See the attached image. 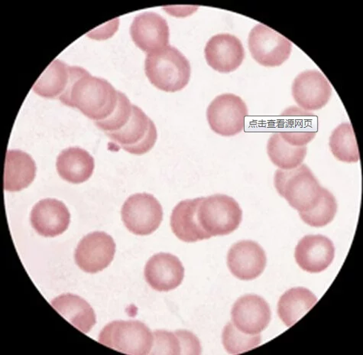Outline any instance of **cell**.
Wrapping results in <instances>:
<instances>
[{
    "mask_svg": "<svg viewBox=\"0 0 363 355\" xmlns=\"http://www.w3.org/2000/svg\"><path fill=\"white\" fill-rule=\"evenodd\" d=\"M307 152L306 146H291L282 140L279 132L274 133L268 141L267 153L269 159L279 170L296 169L305 160Z\"/></svg>",
    "mask_w": 363,
    "mask_h": 355,
    "instance_id": "obj_26",
    "label": "cell"
},
{
    "mask_svg": "<svg viewBox=\"0 0 363 355\" xmlns=\"http://www.w3.org/2000/svg\"><path fill=\"white\" fill-rule=\"evenodd\" d=\"M121 214L125 228L140 236L154 233L163 220L162 206L152 195L148 193L130 196L123 204Z\"/></svg>",
    "mask_w": 363,
    "mask_h": 355,
    "instance_id": "obj_7",
    "label": "cell"
},
{
    "mask_svg": "<svg viewBox=\"0 0 363 355\" xmlns=\"http://www.w3.org/2000/svg\"><path fill=\"white\" fill-rule=\"evenodd\" d=\"M337 212L335 197L328 190L323 188L320 200L315 209L307 212H299L303 222L313 228L325 226L335 219Z\"/></svg>",
    "mask_w": 363,
    "mask_h": 355,
    "instance_id": "obj_28",
    "label": "cell"
},
{
    "mask_svg": "<svg viewBox=\"0 0 363 355\" xmlns=\"http://www.w3.org/2000/svg\"><path fill=\"white\" fill-rule=\"evenodd\" d=\"M52 307L83 333L89 332L96 324V315L91 305L78 295H59L51 302Z\"/></svg>",
    "mask_w": 363,
    "mask_h": 355,
    "instance_id": "obj_23",
    "label": "cell"
},
{
    "mask_svg": "<svg viewBox=\"0 0 363 355\" xmlns=\"http://www.w3.org/2000/svg\"><path fill=\"white\" fill-rule=\"evenodd\" d=\"M294 258L300 268L311 273L327 270L335 258V246L325 236L307 235L298 244Z\"/></svg>",
    "mask_w": 363,
    "mask_h": 355,
    "instance_id": "obj_16",
    "label": "cell"
},
{
    "mask_svg": "<svg viewBox=\"0 0 363 355\" xmlns=\"http://www.w3.org/2000/svg\"><path fill=\"white\" fill-rule=\"evenodd\" d=\"M232 321L241 332L257 334L266 329L270 323L272 312L269 305L257 295H246L233 305Z\"/></svg>",
    "mask_w": 363,
    "mask_h": 355,
    "instance_id": "obj_15",
    "label": "cell"
},
{
    "mask_svg": "<svg viewBox=\"0 0 363 355\" xmlns=\"http://www.w3.org/2000/svg\"><path fill=\"white\" fill-rule=\"evenodd\" d=\"M184 277L182 263L171 253L155 254L145 265V280L157 291L169 292L179 288Z\"/></svg>",
    "mask_w": 363,
    "mask_h": 355,
    "instance_id": "obj_17",
    "label": "cell"
},
{
    "mask_svg": "<svg viewBox=\"0 0 363 355\" xmlns=\"http://www.w3.org/2000/svg\"><path fill=\"white\" fill-rule=\"evenodd\" d=\"M71 222L66 205L57 200L38 202L31 212V223L35 231L45 238H55L65 232Z\"/></svg>",
    "mask_w": 363,
    "mask_h": 355,
    "instance_id": "obj_19",
    "label": "cell"
},
{
    "mask_svg": "<svg viewBox=\"0 0 363 355\" xmlns=\"http://www.w3.org/2000/svg\"><path fill=\"white\" fill-rule=\"evenodd\" d=\"M153 338L150 354H183L179 330L174 332L155 331Z\"/></svg>",
    "mask_w": 363,
    "mask_h": 355,
    "instance_id": "obj_31",
    "label": "cell"
},
{
    "mask_svg": "<svg viewBox=\"0 0 363 355\" xmlns=\"http://www.w3.org/2000/svg\"><path fill=\"white\" fill-rule=\"evenodd\" d=\"M119 92L105 79L91 75L82 67L72 66V81L59 98L66 106L77 108L89 119L96 121L111 116L118 104Z\"/></svg>",
    "mask_w": 363,
    "mask_h": 355,
    "instance_id": "obj_1",
    "label": "cell"
},
{
    "mask_svg": "<svg viewBox=\"0 0 363 355\" xmlns=\"http://www.w3.org/2000/svg\"><path fill=\"white\" fill-rule=\"evenodd\" d=\"M329 145L331 153L339 161L347 163L359 161L355 133L350 123L341 124L333 131Z\"/></svg>",
    "mask_w": 363,
    "mask_h": 355,
    "instance_id": "obj_27",
    "label": "cell"
},
{
    "mask_svg": "<svg viewBox=\"0 0 363 355\" xmlns=\"http://www.w3.org/2000/svg\"><path fill=\"white\" fill-rule=\"evenodd\" d=\"M130 35L135 45L148 54L159 51L169 43L168 23L154 12L136 16L130 26Z\"/></svg>",
    "mask_w": 363,
    "mask_h": 355,
    "instance_id": "obj_11",
    "label": "cell"
},
{
    "mask_svg": "<svg viewBox=\"0 0 363 355\" xmlns=\"http://www.w3.org/2000/svg\"><path fill=\"white\" fill-rule=\"evenodd\" d=\"M198 218L202 229L211 236H225L238 229L242 220V211L231 197L214 195L203 198Z\"/></svg>",
    "mask_w": 363,
    "mask_h": 355,
    "instance_id": "obj_5",
    "label": "cell"
},
{
    "mask_svg": "<svg viewBox=\"0 0 363 355\" xmlns=\"http://www.w3.org/2000/svg\"><path fill=\"white\" fill-rule=\"evenodd\" d=\"M274 183L279 194L299 212L311 211L320 200L323 188L306 165L289 170H278Z\"/></svg>",
    "mask_w": 363,
    "mask_h": 355,
    "instance_id": "obj_3",
    "label": "cell"
},
{
    "mask_svg": "<svg viewBox=\"0 0 363 355\" xmlns=\"http://www.w3.org/2000/svg\"><path fill=\"white\" fill-rule=\"evenodd\" d=\"M249 48L255 61L264 67H274L288 60L292 43L272 28L258 24L250 32Z\"/></svg>",
    "mask_w": 363,
    "mask_h": 355,
    "instance_id": "obj_9",
    "label": "cell"
},
{
    "mask_svg": "<svg viewBox=\"0 0 363 355\" xmlns=\"http://www.w3.org/2000/svg\"><path fill=\"white\" fill-rule=\"evenodd\" d=\"M116 253V244L112 236L105 232L87 234L78 244L75 262L84 272L96 273L108 268Z\"/></svg>",
    "mask_w": 363,
    "mask_h": 355,
    "instance_id": "obj_10",
    "label": "cell"
},
{
    "mask_svg": "<svg viewBox=\"0 0 363 355\" xmlns=\"http://www.w3.org/2000/svg\"><path fill=\"white\" fill-rule=\"evenodd\" d=\"M145 72L156 88L174 93L189 84L191 68L187 58L179 49L168 45L147 55Z\"/></svg>",
    "mask_w": 363,
    "mask_h": 355,
    "instance_id": "obj_2",
    "label": "cell"
},
{
    "mask_svg": "<svg viewBox=\"0 0 363 355\" xmlns=\"http://www.w3.org/2000/svg\"><path fill=\"white\" fill-rule=\"evenodd\" d=\"M292 95L301 109L315 111L328 104L332 95V87L325 76L320 72L306 71L294 79Z\"/></svg>",
    "mask_w": 363,
    "mask_h": 355,
    "instance_id": "obj_12",
    "label": "cell"
},
{
    "mask_svg": "<svg viewBox=\"0 0 363 355\" xmlns=\"http://www.w3.org/2000/svg\"><path fill=\"white\" fill-rule=\"evenodd\" d=\"M223 346L229 354H241L259 346L262 337L259 334H246L229 322L223 329L222 334Z\"/></svg>",
    "mask_w": 363,
    "mask_h": 355,
    "instance_id": "obj_29",
    "label": "cell"
},
{
    "mask_svg": "<svg viewBox=\"0 0 363 355\" xmlns=\"http://www.w3.org/2000/svg\"><path fill=\"white\" fill-rule=\"evenodd\" d=\"M279 128L283 141L294 146H306L317 135L318 117L300 107L291 106L281 114Z\"/></svg>",
    "mask_w": 363,
    "mask_h": 355,
    "instance_id": "obj_18",
    "label": "cell"
},
{
    "mask_svg": "<svg viewBox=\"0 0 363 355\" xmlns=\"http://www.w3.org/2000/svg\"><path fill=\"white\" fill-rule=\"evenodd\" d=\"M266 252L257 242L241 241L233 244L228 254V266L235 278L241 280L257 279L266 269Z\"/></svg>",
    "mask_w": 363,
    "mask_h": 355,
    "instance_id": "obj_13",
    "label": "cell"
},
{
    "mask_svg": "<svg viewBox=\"0 0 363 355\" xmlns=\"http://www.w3.org/2000/svg\"><path fill=\"white\" fill-rule=\"evenodd\" d=\"M105 134L121 149L136 155L149 153L158 139L154 122L134 104L130 121L121 130Z\"/></svg>",
    "mask_w": 363,
    "mask_h": 355,
    "instance_id": "obj_6",
    "label": "cell"
},
{
    "mask_svg": "<svg viewBox=\"0 0 363 355\" xmlns=\"http://www.w3.org/2000/svg\"><path fill=\"white\" fill-rule=\"evenodd\" d=\"M133 109V104H131L129 98L119 92V100L113 114L106 120L96 121L94 124L105 133L120 131L130 121Z\"/></svg>",
    "mask_w": 363,
    "mask_h": 355,
    "instance_id": "obj_30",
    "label": "cell"
},
{
    "mask_svg": "<svg viewBox=\"0 0 363 355\" xmlns=\"http://www.w3.org/2000/svg\"><path fill=\"white\" fill-rule=\"evenodd\" d=\"M36 175V165L31 155L18 150L8 151L4 173V190L19 192L30 185Z\"/></svg>",
    "mask_w": 363,
    "mask_h": 355,
    "instance_id": "obj_22",
    "label": "cell"
},
{
    "mask_svg": "<svg viewBox=\"0 0 363 355\" xmlns=\"http://www.w3.org/2000/svg\"><path fill=\"white\" fill-rule=\"evenodd\" d=\"M248 108L242 98L233 94L218 96L211 103L207 111L211 130L223 136H233L245 128Z\"/></svg>",
    "mask_w": 363,
    "mask_h": 355,
    "instance_id": "obj_8",
    "label": "cell"
},
{
    "mask_svg": "<svg viewBox=\"0 0 363 355\" xmlns=\"http://www.w3.org/2000/svg\"><path fill=\"white\" fill-rule=\"evenodd\" d=\"M203 198L187 200L174 207L171 216V226L174 234L186 243L208 240L212 236L201 226L198 211Z\"/></svg>",
    "mask_w": 363,
    "mask_h": 355,
    "instance_id": "obj_20",
    "label": "cell"
},
{
    "mask_svg": "<svg viewBox=\"0 0 363 355\" xmlns=\"http://www.w3.org/2000/svg\"><path fill=\"white\" fill-rule=\"evenodd\" d=\"M206 61L213 70L228 74L238 69L245 58L243 45L231 34L213 36L204 49Z\"/></svg>",
    "mask_w": 363,
    "mask_h": 355,
    "instance_id": "obj_14",
    "label": "cell"
},
{
    "mask_svg": "<svg viewBox=\"0 0 363 355\" xmlns=\"http://www.w3.org/2000/svg\"><path fill=\"white\" fill-rule=\"evenodd\" d=\"M72 77V67L55 59L38 79L33 90L42 97L59 100L69 87Z\"/></svg>",
    "mask_w": 363,
    "mask_h": 355,
    "instance_id": "obj_24",
    "label": "cell"
},
{
    "mask_svg": "<svg viewBox=\"0 0 363 355\" xmlns=\"http://www.w3.org/2000/svg\"><path fill=\"white\" fill-rule=\"evenodd\" d=\"M153 333L140 321H114L106 325L98 341L106 347L133 355L150 354Z\"/></svg>",
    "mask_w": 363,
    "mask_h": 355,
    "instance_id": "obj_4",
    "label": "cell"
},
{
    "mask_svg": "<svg viewBox=\"0 0 363 355\" xmlns=\"http://www.w3.org/2000/svg\"><path fill=\"white\" fill-rule=\"evenodd\" d=\"M318 300L311 290L292 288L284 293L278 303V314L281 320L290 328L311 310Z\"/></svg>",
    "mask_w": 363,
    "mask_h": 355,
    "instance_id": "obj_25",
    "label": "cell"
},
{
    "mask_svg": "<svg viewBox=\"0 0 363 355\" xmlns=\"http://www.w3.org/2000/svg\"><path fill=\"white\" fill-rule=\"evenodd\" d=\"M95 163L93 156L82 148L70 147L58 155L57 171L64 180L72 184L83 183L92 176Z\"/></svg>",
    "mask_w": 363,
    "mask_h": 355,
    "instance_id": "obj_21",
    "label": "cell"
}]
</instances>
